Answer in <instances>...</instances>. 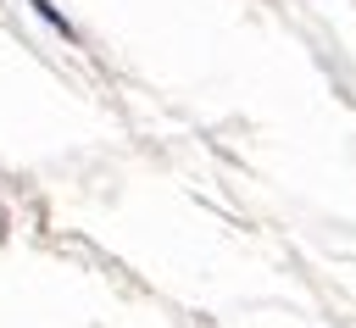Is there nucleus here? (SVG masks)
I'll use <instances>...</instances> for the list:
<instances>
[{"label":"nucleus","instance_id":"nucleus-1","mask_svg":"<svg viewBox=\"0 0 356 328\" xmlns=\"http://www.w3.org/2000/svg\"><path fill=\"white\" fill-rule=\"evenodd\" d=\"M28 6H33V11H39V17L50 22V28H61V39H78V33H72V22H67V17H61V11L50 6V0H28Z\"/></svg>","mask_w":356,"mask_h":328}]
</instances>
